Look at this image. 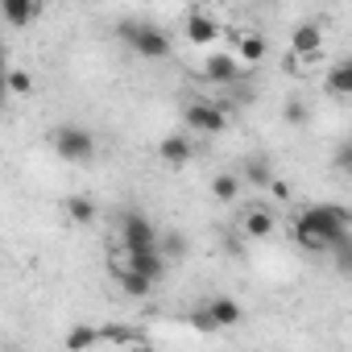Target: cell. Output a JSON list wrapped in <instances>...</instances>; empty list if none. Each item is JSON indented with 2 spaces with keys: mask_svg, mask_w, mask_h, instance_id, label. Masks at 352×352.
<instances>
[{
  "mask_svg": "<svg viewBox=\"0 0 352 352\" xmlns=\"http://www.w3.org/2000/svg\"><path fill=\"white\" fill-rule=\"evenodd\" d=\"M348 212L344 208H307L298 220H294V241L307 249V253H331L344 236H348Z\"/></svg>",
  "mask_w": 352,
  "mask_h": 352,
  "instance_id": "cell-1",
  "label": "cell"
},
{
  "mask_svg": "<svg viewBox=\"0 0 352 352\" xmlns=\"http://www.w3.org/2000/svg\"><path fill=\"white\" fill-rule=\"evenodd\" d=\"M120 38H124V46H133L137 58H149V63L170 58V34L157 30V25H149V21H124Z\"/></svg>",
  "mask_w": 352,
  "mask_h": 352,
  "instance_id": "cell-2",
  "label": "cell"
},
{
  "mask_svg": "<svg viewBox=\"0 0 352 352\" xmlns=\"http://www.w3.org/2000/svg\"><path fill=\"white\" fill-rule=\"evenodd\" d=\"M54 153L67 162H91L96 157V137L83 124H63L54 129Z\"/></svg>",
  "mask_w": 352,
  "mask_h": 352,
  "instance_id": "cell-3",
  "label": "cell"
},
{
  "mask_svg": "<svg viewBox=\"0 0 352 352\" xmlns=\"http://www.w3.org/2000/svg\"><path fill=\"white\" fill-rule=\"evenodd\" d=\"M183 120H187L191 133H208V137H216V133L228 129V112L220 104H212V100H191L183 108Z\"/></svg>",
  "mask_w": 352,
  "mask_h": 352,
  "instance_id": "cell-4",
  "label": "cell"
},
{
  "mask_svg": "<svg viewBox=\"0 0 352 352\" xmlns=\"http://www.w3.org/2000/svg\"><path fill=\"white\" fill-rule=\"evenodd\" d=\"M157 245H162V232L141 212H129L120 220V249L124 253H133V249H157Z\"/></svg>",
  "mask_w": 352,
  "mask_h": 352,
  "instance_id": "cell-5",
  "label": "cell"
},
{
  "mask_svg": "<svg viewBox=\"0 0 352 352\" xmlns=\"http://www.w3.org/2000/svg\"><path fill=\"white\" fill-rule=\"evenodd\" d=\"M120 270H133V274H141V278H149L153 286L166 278V270H170V261H166V253L162 249H133V253H124L120 257Z\"/></svg>",
  "mask_w": 352,
  "mask_h": 352,
  "instance_id": "cell-6",
  "label": "cell"
},
{
  "mask_svg": "<svg viewBox=\"0 0 352 352\" xmlns=\"http://www.w3.org/2000/svg\"><path fill=\"white\" fill-rule=\"evenodd\" d=\"M241 58L236 54H212L208 63H204V79L208 83H224V87H232L236 79H241Z\"/></svg>",
  "mask_w": 352,
  "mask_h": 352,
  "instance_id": "cell-7",
  "label": "cell"
},
{
  "mask_svg": "<svg viewBox=\"0 0 352 352\" xmlns=\"http://www.w3.org/2000/svg\"><path fill=\"white\" fill-rule=\"evenodd\" d=\"M157 153H162V162H166L170 170H183V166L195 157V145H191L187 133H170V137L157 145Z\"/></svg>",
  "mask_w": 352,
  "mask_h": 352,
  "instance_id": "cell-8",
  "label": "cell"
},
{
  "mask_svg": "<svg viewBox=\"0 0 352 352\" xmlns=\"http://www.w3.org/2000/svg\"><path fill=\"white\" fill-rule=\"evenodd\" d=\"M216 38H220V21H216L212 13H191V17H187V42L208 46V42H216Z\"/></svg>",
  "mask_w": 352,
  "mask_h": 352,
  "instance_id": "cell-9",
  "label": "cell"
},
{
  "mask_svg": "<svg viewBox=\"0 0 352 352\" xmlns=\"http://www.w3.org/2000/svg\"><path fill=\"white\" fill-rule=\"evenodd\" d=\"M319 46H323V30H319V25H311V21H307V25H298V30L290 34V50H294L298 58H315V54H319Z\"/></svg>",
  "mask_w": 352,
  "mask_h": 352,
  "instance_id": "cell-10",
  "label": "cell"
},
{
  "mask_svg": "<svg viewBox=\"0 0 352 352\" xmlns=\"http://www.w3.org/2000/svg\"><path fill=\"white\" fill-rule=\"evenodd\" d=\"M208 315H212V323L224 331V327H236L241 323V302L236 298H228V294H216V298H208Z\"/></svg>",
  "mask_w": 352,
  "mask_h": 352,
  "instance_id": "cell-11",
  "label": "cell"
},
{
  "mask_svg": "<svg viewBox=\"0 0 352 352\" xmlns=\"http://www.w3.org/2000/svg\"><path fill=\"white\" fill-rule=\"evenodd\" d=\"M0 13H5V21H9L13 30H21V25H30V21L42 17V5H34V0H5V5H0Z\"/></svg>",
  "mask_w": 352,
  "mask_h": 352,
  "instance_id": "cell-12",
  "label": "cell"
},
{
  "mask_svg": "<svg viewBox=\"0 0 352 352\" xmlns=\"http://www.w3.org/2000/svg\"><path fill=\"white\" fill-rule=\"evenodd\" d=\"M232 42H236L241 67H257V63L265 58V38H261V34H232Z\"/></svg>",
  "mask_w": 352,
  "mask_h": 352,
  "instance_id": "cell-13",
  "label": "cell"
},
{
  "mask_svg": "<svg viewBox=\"0 0 352 352\" xmlns=\"http://www.w3.org/2000/svg\"><path fill=\"white\" fill-rule=\"evenodd\" d=\"M323 87H327L331 96H352V58H340V63L327 71Z\"/></svg>",
  "mask_w": 352,
  "mask_h": 352,
  "instance_id": "cell-14",
  "label": "cell"
},
{
  "mask_svg": "<svg viewBox=\"0 0 352 352\" xmlns=\"http://www.w3.org/2000/svg\"><path fill=\"white\" fill-rule=\"evenodd\" d=\"M274 216L265 212V208H253V212H245V236H253V241H265V236H274Z\"/></svg>",
  "mask_w": 352,
  "mask_h": 352,
  "instance_id": "cell-15",
  "label": "cell"
},
{
  "mask_svg": "<svg viewBox=\"0 0 352 352\" xmlns=\"http://www.w3.org/2000/svg\"><path fill=\"white\" fill-rule=\"evenodd\" d=\"M91 344H100V327H91V323H79V327H71L67 331V352H87Z\"/></svg>",
  "mask_w": 352,
  "mask_h": 352,
  "instance_id": "cell-16",
  "label": "cell"
},
{
  "mask_svg": "<svg viewBox=\"0 0 352 352\" xmlns=\"http://www.w3.org/2000/svg\"><path fill=\"white\" fill-rule=\"evenodd\" d=\"M116 282H120V290H124L129 298H145V294L153 290L149 278H141V274H133V270H120V265H116Z\"/></svg>",
  "mask_w": 352,
  "mask_h": 352,
  "instance_id": "cell-17",
  "label": "cell"
},
{
  "mask_svg": "<svg viewBox=\"0 0 352 352\" xmlns=\"http://www.w3.org/2000/svg\"><path fill=\"white\" fill-rule=\"evenodd\" d=\"M212 195H216L220 204H232V199L241 195V179H236V174H232V170H224V174H216V179H212Z\"/></svg>",
  "mask_w": 352,
  "mask_h": 352,
  "instance_id": "cell-18",
  "label": "cell"
},
{
  "mask_svg": "<svg viewBox=\"0 0 352 352\" xmlns=\"http://www.w3.org/2000/svg\"><path fill=\"white\" fill-rule=\"evenodd\" d=\"M67 216H71L75 224H91V220H96V204H91L87 195H71V199H67Z\"/></svg>",
  "mask_w": 352,
  "mask_h": 352,
  "instance_id": "cell-19",
  "label": "cell"
},
{
  "mask_svg": "<svg viewBox=\"0 0 352 352\" xmlns=\"http://www.w3.org/2000/svg\"><path fill=\"white\" fill-rule=\"evenodd\" d=\"M245 179H249L253 187H274V170H270V162L253 157V162H245Z\"/></svg>",
  "mask_w": 352,
  "mask_h": 352,
  "instance_id": "cell-20",
  "label": "cell"
},
{
  "mask_svg": "<svg viewBox=\"0 0 352 352\" xmlns=\"http://www.w3.org/2000/svg\"><path fill=\"white\" fill-rule=\"evenodd\" d=\"M157 249L166 253V261H183V257H187V236L170 228V232L162 236V245H157Z\"/></svg>",
  "mask_w": 352,
  "mask_h": 352,
  "instance_id": "cell-21",
  "label": "cell"
},
{
  "mask_svg": "<svg viewBox=\"0 0 352 352\" xmlns=\"http://www.w3.org/2000/svg\"><path fill=\"white\" fill-rule=\"evenodd\" d=\"M331 265H336V274H344V278H352V232L331 249Z\"/></svg>",
  "mask_w": 352,
  "mask_h": 352,
  "instance_id": "cell-22",
  "label": "cell"
},
{
  "mask_svg": "<svg viewBox=\"0 0 352 352\" xmlns=\"http://www.w3.org/2000/svg\"><path fill=\"white\" fill-rule=\"evenodd\" d=\"M5 83H9V91H13V96H30V91H34V79H30V75H25L21 67H13Z\"/></svg>",
  "mask_w": 352,
  "mask_h": 352,
  "instance_id": "cell-23",
  "label": "cell"
},
{
  "mask_svg": "<svg viewBox=\"0 0 352 352\" xmlns=\"http://www.w3.org/2000/svg\"><path fill=\"white\" fill-rule=\"evenodd\" d=\"M282 116H286L290 124H307V120H311V112H307V104H298V100H290V104L282 108Z\"/></svg>",
  "mask_w": 352,
  "mask_h": 352,
  "instance_id": "cell-24",
  "label": "cell"
},
{
  "mask_svg": "<svg viewBox=\"0 0 352 352\" xmlns=\"http://www.w3.org/2000/svg\"><path fill=\"white\" fill-rule=\"evenodd\" d=\"M191 327H199V331H220V327L212 323V315H208V307H199V311L191 315Z\"/></svg>",
  "mask_w": 352,
  "mask_h": 352,
  "instance_id": "cell-25",
  "label": "cell"
},
{
  "mask_svg": "<svg viewBox=\"0 0 352 352\" xmlns=\"http://www.w3.org/2000/svg\"><path fill=\"white\" fill-rule=\"evenodd\" d=\"M336 166H340L344 174H352V145H340V153H336Z\"/></svg>",
  "mask_w": 352,
  "mask_h": 352,
  "instance_id": "cell-26",
  "label": "cell"
},
{
  "mask_svg": "<svg viewBox=\"0 0 352 352\" xmlns=\"http://www.w3.org/2000/svg\"><path fill=\"white\" fill-rule=\"evenodd\" d=\"M270 191H274V199H290V187H286V183H278V179H274V187H270Z\"/></svg>",
  "mask_w": 352,
  "mask_h": 352,
  "instance_id": "cell-27",
  "label": "cell"
},
{
  "mask_svg": "<svg viewBox=\"0 0 352 352\" xmlns=\"http://www.w3.org/2000/svg\"><path fill=\"white\" fill-rule=\"evenodd\" d=\"M124 352H157V348H153V344H145V340H137V344H129Z\"/></svg>",
  "mask_w": 352,
  "mask_h": 352,
  "instance_id": "cell-28",
  "label": "cell"
}]
</instances>
